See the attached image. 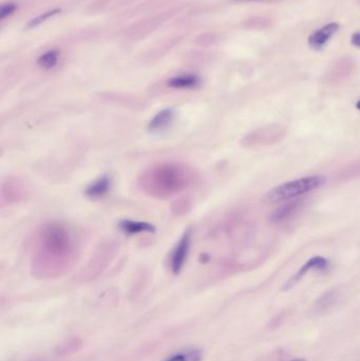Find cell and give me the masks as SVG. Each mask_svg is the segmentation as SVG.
I'll return each instance as SVG.
<instances>
[{
  "instance_id": "obj_8",
  "label": "cell",
  "mask_w": 360,
  "mask_h": 361,
  "mask_svg": "<svg viewBox=\"0 0 360 361\" xmlns=\"http://www.w3.org/2000/svg\"><path fill=\"white\" fill-rule=\"evenodd\" d=\"M118 226L123 233L130 235H139V233H154L156 231L154 225L149 222H144V221L123 220L120 221Z\"/></svg>"
},
{
  "instance_id": "obj_20",
  "label": "cell",
  "mask_w": 360,
  "mask_h": 361,
  "mask_svg": "<svg viewBox=\"0 0 360 361\" xmlns=\"http://www.w3.org/2000/svg\"><path fill=\"white\" fill-rule=\"evenodd\" d=\"M356 108H357V110H359V111H360V99L359 102H357Z\"/></svg>"
},
{
  "instance_id": "obj_16",
  "label": "cell",
  "mask_w": 360,
  "mask_h": 361,
  "mask_svg": "<svg viewBox=\"0 0 360 361\" xmlns=\"http://www.w3.org/2000/svg\"><path fill=\"white\" fill-rule=\"evenodd\" d=\"M272 25V18L268 16L254 17L249 21V27L251 29H266Z\"/></svg>"
},
{
  "instance_id": "obj_15",
  "label": "cell",
  "mask_w": 360,
  "mask_h": 361,
  "mask_svg": "<svg viewBox=\"0 0 360 361\" xmlns=\"http://www.w3.org/2000/svg\"><path fill=\"white\" fill-rule=\"evenodd\" d=\"M336 298H337V293H336V290H329V292L325 293L316 302L317 311H327L330 307L334 305Z\"/></svg>"
},
{
  "instance_id": "obj_13",
  "label": "cell",
  "mask_w": 360,
  "mask_h": 361,
  "mask_svg": "<svg viewBox=\"0 0 360 361\" xmlns=\"http://www.w3.org/2000/svg\"><path fill=\"white\" fill-rule=\"evenodd\" d=\"M59 53L56 50L48 51V52L38 57L37 65L44 69L49 70L54 68L58 63Z\"/></svg>"
},
{
  "instance_id": "obj_17",
  "label": "cell",
  "mask_w": 360,
  "mask_h": 361,
  "mask_svg": "<svg viewBox=\"0 0 360 361\" xmlns=\"http://www.w3.org/2000/svg\"><path fill=\"white\" fill-rule=\"evenodd\" d=\"M59 13H61V10H59V8H55V10L49 11V12L44 13V14L39 15V16L32 19V20L27 23V29H31V27H37L38 25L44 23V21H46V19L51 18V17L59 14Z\"/></svg>"
},
{
  "instance_id": "obj_7",
  "label": "cell",
  "mask_w": 360,
  "mask_h": 361,
  "mask_svg": "<svg viewBox=\"0 0 360 361\" xmlns=\"http://www.w3.org/2000/svg\"><path fill=\"white\" fill-rule=\"evenodd\" d=\"M112 187V178L109 175H104L91 182L85 189V195L90 199L97 200L105 197Z\"/></svg>"
},
{
  "instance_id": "obj_4",
  "label": "cell",
  "mask_w": 360,
  "mask_h": 361,
  "mask_svg": "<svg viewBox=\"0 0 360 361\" xmlns=\"http://www.w3.org/2000/svg\"><path fill=\"white\" fill-rule=\"evenodd\" d=\"M192 241V229H187L180 238L179 241L175 244V248L171 252L170 258H169V267H170L171 271L175 275H178L183 269L188 255H190Z\"/></svg>"
},
{
  "instance_id": "obj_3",
  "label": "cell",
  "mask_w": 360,
  "mask_h": 361,
  "mask_svg": "<svg viewBox=\"0 0 360 361\" xmlns=\"http://www.w3.org/2000/svg\"><path fill=\"white\" fill-rule=\"evenodd\" d=\"M327 178L323 176H310L290 182L283 183L275 188L271 189L263 197L266 203H278L290 199H296L297 197L312 192L321 188L325 184Z\"/></svg>"
},
{
  "instance_id": "obj_12",
  "label": "cell",
  "mask_w": 360,
  "mask_h": 361,
  "mask_svg": "<svg viewBox=\"0 0 360 361\" xmlns=\"http://www.w3.org/2000/svg\"><path fill=\"white\" fill-rule=\"evenodd\" d=\"M200 78L194 74H183L175 76L167 82V86L173 89H192L200 85Z\"/></svg>"
},
{
  "instance_id": "obj_14",
  "label": "cell",
  "mask_w": 360,
  "mask_h": 361,
  "mask_svg": "<svg viewBox=\"0 0 360 361\" xmlns=\"http://www.w3.org/2000/svg\"><path fill=\"white\" fill-rule=\"evenodd\" d=\"M202 360V352L199 350H187L173 354V356L165 361H201Z\"/></svg>"
},
{
  "instance_id": "obj_21",
  "label": "cell",
  "mask_w": 360,
  "mask_h": 361,
  "mask_svg": "<svg viewBox=\"0 0 360 361\" xmlns=\"http://www.w3.org/2000/svg\"><path fill=\"white\" fill-rule=\"evenodd\" d=\"M293 361H306V360H293Z\"/></svg>"
},
{
  "instance_id": "obj_5",
  "label": "cell",
  "mask_w": 360,
  "mask_h": 361,
  "mask_svg": "<svg viewBox=\"0 0 360 361\" xmlns=\"http://www.w3.org/2000/svg\"><path fill=\"white\" fill-rule=\"evenodd\" d=\"M329 267V261L327 259L323 258V257L316 256L311 258L310 260L306 261L304 265H302V269H298L297 273L287 282L283 290H290V288H293L296 283H297L299 280H302L309 271H325Z\"/></svg>"
},
{
  "instance_id": "obj_10",
  "label": "cell",
  "mask_w": 360,
  "mask_h": 361,
  "mask_svg": "<svg viewBox=\"0 0 360 361\" xmlns=\"http://www.w3.org/2000/svg\"><path fill=\"white\" fill-rule=\"evenodd\" d=\"M23 186L18 180H8L2 184V201L6 200L8 203L18 201L23 197Z\"/></svg>"
},
{
  "instance_id": "obj_22",
  "label": "cell",
  "mask_w": 360,
  "mask_h": 361,
  "mask_svg": "<svg viewBox=\"0 0 360 361\" xmlns=\"http://www.w3.org/2000/svg\"><path fill=\"white\" fill-rule=\"evenodd\" d=\"M359 4H360V0H359Z\"/></svg>"
},
{
  "instance_id": "obj_9",
  "label": "cell",
  "mask_w": 360,
  "mask_h": 361,
  "mask_svg": "<svg viewBox=\"0 0 360 361\" xmlns=\"http://www.w3.org/2000/svg\"><path fill=\"white\" fill-rule=\"evenodd\" d=\"M175 110L171 109V108L161 110L151 118L149 124H148V129L152 133L165 130L173 124V121H175Z\"/></svg>"
},
{
  "instance_id": "obj_1",
  "label": "cell",
  "mask_w": 360,
  "mask_h": 361,
  "mask_svg": "<svg viewBox=\"0 0 360 361\" xmlns=\"http://www.w3.org/2000/svg\"><path fill=\"white\" fill-rule=\"evenodd\" d=\"M75 255V238L63 223H44L34 233L31 265L37 277L48 279L63 275L73 264Z\"/></svg>"
},
{
  "instance_id": "obj_11",
  "label": "cell",
  "mask_w": 360,
  "mask_h": 361,
  "mask_svg": "<svg viewBox=\"0 0 360 361\" xmlns=\"http://www.w3.org/2000/svg\"><path fill=\"white\" fill-rule=\"evenodd\" d=\"M300 206H302V202L300 201L289 202V203L280 206L273 212L272 216H271V222L274 223V224L285 222L297 212Z\"/></svg>"
},
{
  "instance_id": "obj_2",
  "label": "cell",
  "mask_w": 360,
  "mask_h": 361,
  "mask_svg": "<svg viewBox=\"0 0 360 361\" xmlns=\"http://www.w3.org/2000/svg\"><path fill=\"white\" fill-rule=\"evenodd\" d=\"M197 180L198 173L190 165L167 162L146 169L139 176L137 184L149 197L168 199L187 190Z\"/></svg>"
},
{
  "instance_id": "obj_19",
  "label": "cell",
  "mask_w": 360,
  "mask_h": 361,
  "mask_svg": "<svg viewBox=\"0 0 360 361\" xmlns=\"http://www.w3.org/2000/svg\"><path fill=\"white\" fill-rule=\"evenodd\" d=\"M351 42H352L353 46L360 48V32L353 34L352 37H351Z\"/></svg>"
},
{
  "instance_id": "obj_6",
  "label": "cell",
  "mask_w": 360,
  "mask_h": 361,
  "mask_svg": "<svg viewBox=\"0 0 360 361\" xmlns=\"http://www.w3.org/2000/svg\"><path fill=\"white\" fill-rule=\"evenodd\" d=\"M340 27V23H330L323 25L321 29L313 32L308 40L311 48L314 49V50H321L329 42V40L337 33Z\"/></svg>"
},
{
  "instance_id": "obj_18",
  "label": "cell",
  "mask_w": 360,
  "mask_h": 361,
  "mask_svg": "<svg viewBox=\"0 0 360 361\" xmlns=\"http://www.w3.org/2000/svg\"><path fill=\"white\" fill-rule=\"evenodd\" d=\"M17 6L14 4H6L0 8V17L1 19L11 16L16 11Z\"/></svg>"
}]
</instances>
